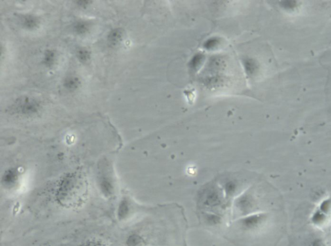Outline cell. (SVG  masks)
Listing matches in <instances>:
<instances>
[{
  "instance_id": "cell-8",
  "label": "cell",
  "mask_w": 331,
  "mask_h": 246,
  "mask_svg": "<svg viewBox=\"0 0 331 246\" xmlns=\"http://www.w3.org/2000/svg\"><path fill=\"white\" fill-rule=\"evenodd\" d=\"M318 209L320 210L326 214V215L330 216L331 214V197H326L320 202L318 205Z\"/></svg>"
},
{
  "instance_id": "cell-4",
  "label": "cell",
  "mask_w": 331,
  "mask_h": 246,
  "mask_svg": "<svg viewBox=\"0 0 331 246\" xmlns=\"http://www.w3.org/2000/svg\"><path fill=\"white\" fill-rule=\"evenodd\" d=\"M328 216L326 214L322 213L318 208L312 213L310 216V222L312 225L316 228H322L328 222Z\"/></svg>"
},
{
  "instance_id": "cell-2",
  "label": "cell",
  "mask_w": 331,
  "mask_h": 246,
  "mask_svg": "<svg viewBox=\"0 0 331 246\" xmlns=\"http://www.w3.org/2000/svg\"><path fill=\"white\" fill-rule=\"evenodd\" d=\"M97 182L103 196L110 199L115 194L116 184L112 168L107 161L99 165Z\"/></svg>"
},
{
  "instance_id": "cell-6",
  "label": "cell",
  "mask_w": 331,
  "mask_h": 246,
  "mask_svg": "<svg viewBox=\"0 0 331 246\" xmlns=\"http://www.w3.org/2000/svg\"><path fill=\"white\" fill-rule=\"evenodd\" d=\"M280 7L287 12H293L299 8V3L298 1L293 0H284L280 2Z\"/></svg>"
},
{
  "instance_id": "cell-7",
  "label": "cell",
  "mask_w": 331,
  "mask_h": 246,
  "mask_svg": "<svg viewBox=\"0 0 331 246\" xmlns=\"http://www.w3.org/2000/svg\"><path fill=\"white\" fill-rule=\"evenodd\" d=\"M126 246H144V242L142 237L138 235L132 234L127 237L125 241Z\"/></svg>"
},
{
  "instance_id": "cell-10",
  "label": "cell",
  "mask_w": 331,
  "mask_h": 246,
  "mask_svg": "<svg viewBox=\"0 0 331 246\" xmlns=\"http://www.w3.org/2000/svg\"><path fill=\"white\" fill-rule=\"evenodd\" d=\"M308 246H326V243L321 237H315L310 241Z\"/></svg>"
},
{
  "instance_id": "cell-5",
  "label": "cell",
  "mask_w": 331,
  "mask_h": 246,
  "mask_svg": "<svg viewBox=\"0 0 331 246\" xmlns=\"http://www.w3.org/2000/svg\"><path fill=\"white\" fill-rule=\"evenodd\" d=\"M129 200L126 198H123L121 200L118 207L117 216L120 220L124 219L127 216L130 211Z\"/></svg>"
},
{
  "instance_id": "cell-9",
  "label": "cell",
  "mask_w": 331,
  "mask_h": 246,
  "mask_svg": "<svg viewBox=\"0 0 331 246\" xmlns=\"http://www.w3.org/2000/svg\"><path fill=\"white\" fill-rule=\"evenodd\" d=\"M79 246H105V245L100 240L92 239L84 242Z\"/></svg>"
},
{
  "instance_id": "cell-3",
  "label": "cell",
  "mask_w": 331,
  "mask_h": 246,
  "mask_svg": "<svg viewBox=\"0 0 331 246\" xmlns=\"http://www.w3.org/2000/svg\"><path fill=\"white\" fill-rule=\"evenodd\" d=\"M20 179V174L16 168H10L6 170L2 176L1 184L5 189L11 190L18 185Z\"/></svg>"
},
{
  "instance_id": "cell-1",
  "label": "cell",
  "mask_w": 331,
  "mask_h": 246,
  "mask_svg": "<svg viewBox=\"0 0 331 246\" xmlns=\"http://www.w3.org/2000/svg\"><path fill=\"white\" fill-rule=\"evenodd\" d=\"M88 182L81 172L67 174L59 182L56 190L57 203L66 208L81 207L87 199Z\"/></svg>"
}]
</instances>
